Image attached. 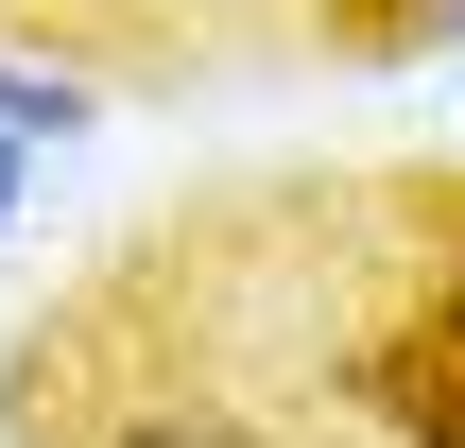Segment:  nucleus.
Instances as JSON below:
<instances>
[{
  "label": "nucleus",
  "mask_w": 465,
  "mask_h": 448,
  "mask_svg": "<svg viewBox=\"0 0 465 448\" xmlns=\"http://www.w3.org/2000/svg\"><path fill=\"white\" fill-rule=\"evenodd\" d=\"M86 448H276L259 414H224V397H138L121 432H86Z\"/></svg>",
  "instance_id": "1"
},
{
  "label": "nucleus",
  "mask_w": 465,
  "mask_h": 448,
  "mask_svg": "<svg viewBox=\"0 0 465 448\" xmlns=\"http://www.w3.org/2000/svg\"><path fill=\"white\" fill-rule=\"evenodd\" d=\"M0 138H86V86H52V69L0 52Z\"/></svg>",
  "instance_id": "2"
},
{
  "label": "nucleus",
  "mask_w": 465,
  "mask_h": 448,
  "mask_svg": "<svg viewBox=\"0 0 465 448\" xmlns=\"http://www.w3.org/2000/svg\"><path fill=\"white\" fill-rule=\"evenodd\" d=\"M17 190H35V138H0V224H17Z\"/></svg>",
  "instance_id": "3"
},
{
  "label": "nucleus",
  "mask_w": 465,
  "mask_h": 448,
  "mask_svg": "<svg viewBox=\"0 0 465 448\" xmlns=\"http://www.w3.org/2000/svg\"><path fill=\"white\" fill-rule=\"evenodd\" d=\"M449 35H465V0H449Z\"/></svg>",
  "instance_id": "4"
},
{
  "label": "nucleus",
  "mask_w": 465,
  "mask_h": 448,
  "mask_svg": "<svg viewBox=\"0 0 465 448\" xmlns=\"http://www.w3.org/2000/svg\"><path fill=\"white\" fill-rule=\"evenodd\" d=\"M449 311H465V294H449Z\"/></svg>",
  "instance_id": "5"
}]
</instances>
